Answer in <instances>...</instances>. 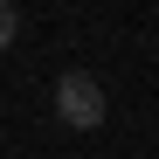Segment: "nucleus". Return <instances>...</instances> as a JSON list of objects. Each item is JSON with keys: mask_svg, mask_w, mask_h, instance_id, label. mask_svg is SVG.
<instances>
[{"mask_svg": "<svg viewBox=\"0 0 159 159\" xmlns=\"http://www.w3.org/2000/svg\"><path fill=\"white\" fill-rule=\"evenodd\" d=\"M56 118H62L69 131H97L104 118H111L104 83H97L90 69H62V76H56Z\"/></svg>", "mask_w": 159, "mask_h": 159, "instance_id": "nucleus-1", "label": "nucleus"}, {"mask_svg": "<svg viewBox=\"0 0 159 159\" xmlns=\"http://www.w3.org/2000/svg\"><path fill=\"white\" fill-rule=\"evenodd\" d=\"M14 35H21V14H14V0H0V48H7Z\"/></svg>", "mask_w": 159, "mask_h": 159, "instance_id": "nucleus-2", "label": "nucleus"}]
</instances>
